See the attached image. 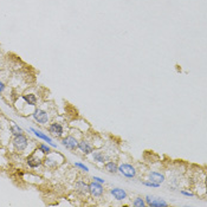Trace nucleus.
I'll return each mask as SVG.
<instances>
[{
  "label": "nucleus",
  "mask_w": 207,
  "mask_h": 207,
  "mask_svg": "<svg viewBox=\"0 0 207 207\" xmlns=\"http://www.w3.org/2000/svg\"><path fill=\"white\" fill-rule=\"evenodd\" d=\"M11 129H12V133H13L14 135H20L23 134V130H21V128H19L14 122H11Z\"/></svg>",
  "instance_id": "f3484780"
},
{
  "label": "nucleus",
  "mask_w": 207,
  "mask_h": 207,
  "mask_svg": "<svg viewBox=\"0 0 207 207\" xmlns=\"http://www.w3.org/2000/svg\"><path fill=\"white\" fill-rule=\"evenodd\" d=\"M181 194L186 197H193V193L192 192H187V191H181Z\"/></svg>",
  "instance_id": "4be33fe9"
},
{
  "label": "nucleus",
  "mask_w": 207,
  "mask_h": 207,
  "mask_svg": "<svg viewBox=\"0 0 207 207\" xmlns=\"http://www.w3.org/2000/svg\"><path fill=\"white\" fill-rule=\"evenodd\" d=\"M4 89H5V85H4V83H3V82H0V91H3Z\"/></svg>",
  "instance_id": "b1692460"
},
{
  "label": "nucleus",
  "mask_w": 207,
  "mask_h": 207,
  "mask_svg": "<svg viewBox=\"0 0 207 207\" xmlns=\"http://www.w3.org/2000/svg\"><path fill=\"white\" fill-rule=\"evenodd\" d=\"M75 188H76V192L82 194V195H85V194L89 193V185H86L85 182H83V181H78V182H76Z\"/></svg>",
  "instance_id": "1a4fd4ad"
},
{
  "label": "nucleus",
  "mask_w": 207,
  "mask_h": 207,
  "mask_svg": "<svg viewBox=\"0 0 207 207\" xmlns=\"http://www.w3.org/2000/svg\"><path fill=\"white\" fill-rule=\"evenodd\" d=\"M148 206H150V207H161V206L167 207V206H168V204H167L163 199H160V198H154V199L151 200V202H150Z\"/></svg>",
  "instance_id": "4468645a"
},
{
  "label": "nucleus",
  "mask_w": 207,
  "mask_h": 207,
  "mask_svg": "<svg viewBox=\"0 0 207 207\" xmlns=\"http://www.w3.org/2000/svg\"><path fill=\"white\" fill-rule=\"evenodd\" d=\"M39 149L42 150V153H44V154H49L51 150H50V148L47 147V146H45V145H40V147H39Z\"/></svg>",
  "instance_id": "aec40b11"
},
{
  "label": "nucleus",
  "mask_w": 207,
  "mask_h": 207,
  "mask_svg": "<svg viewBox=\"0 0 207 207\" xmlns=\"http://www.w3.org/2000/svg\"><path fill=\"white\" fill-rule=\"evenodd\" d=\"M13 145H14L17 150H24L25 148L27 147V138L25 137L23 134L16 135V137L13 140Z\"/></svg>",
  "instance_id": "f03ea898"
},
{
  "label": "nucleus",
  "mask_w": 207,
  "mask_h": 207,
  "mask_svg": "<svg viewBox=\"0 0 207 207\" xmlns=\"http://www.w3.org/2000/svg\"><path fill=\"white\" fill-rule=\"evenodd\" d=\"M106 169H107V172H109L111 174H115V173H117L119 167L114 161H109V162L106 163Z\"/></svg>",
  "instance_id": "2eb2a0df"
},
{
  "label": "nucleus",
  "mask_w": 207,
  "mask_h": 207,
  "mask_svg": "<svg viewBox=\"0 0 207 207\" xmlns=\"http://www.w3.org/2000/svg\"><path fill=\"white\" fill-rule=\"evenodd\" d=\"M27 165L32 168H36V167L42 165V160L38 156H36V155H31V156L27 158Z\"/></svg>",
  "instance_id": "9b49d317"
},
{
  "label": "nucleus",
  "mask_w": 207,
  "mask_h": 207,
  "mask_svg": "<svg viewBox=\"0 0 207 207\" xmlns=\"http://www.w3.org/2000/svg\"><path fill=\"white\" fill-rule=\"evenodd\" d=\"M89 193L91 194L93 197H95V198L101 197L102 194H103V186H102V184H98V182H96V181L91 182V184L89 185Z\"/></svg>",
  "instance_id": "7ed1b4c3"
},
{
  "label": "nucleus",
  "mask_w": 207,
  "mask_h": 207,
  "mask_svg": "<svg viewBox=\"0 0 207 207\" xmlns=\"http://www.w3.org/2000/svg\"><path fill=\"white\" fill-rule=\"evenodd\" d=\"M24 99L29 104H31V106H36V103H37V97H36L33 94L25 95V96H24Z\"/></svg>",
  "instance_id": "dca6fc26"
},
{
  "label": "nucleus",
  "mask_w": 207,
  "mask_h": 207,
  "mask_svg": "<svg viewBox=\"0 0 207 207\" xmlns=\"http://www.w3.org/2000/svg\"><path fill=\"white\" fill-rule=\"evenodd\" d=\"M143 185H145V186H148V187H159V186H160V185H158V184L151 182V181H143Z\"/></svg>",
  "instance_id": "412c9836"
},
{
  "label": "nucleus",
  "mask_w": 207,
  "mask_h": 207,
  "mask_svg": "<svg viewBox=\"0 0 207 207\" xmlns=\"http://www.w3.org/2000/svg\"><path fill=\"white\" fill-rule=\"evenodd\" d=\"M62 143L65 148H68L70 150H75L77 148V145H78V141H77L73 136H68L62 141Z\"/></svg>",
  "instance_id": "39448f33"
},
{
  "label": "nucleus",
  "mask_w": 207,
  "mask_h": 207,
  "mask_svg": "<svg viewBox=\"0 0 207 207\" xmlns=\"http://www.w3.org/2000/svg\"><path fill=\"white\" fill-rule=\"evenodd\" d=\"M91 154H93L94 161H96V162H106V161L108 160L107 156H106V155L103 154L102 151H93Z\"/></svg>",
  "instance_id": "ddd939ff"
},
{
  "label": "nucleus",
  "mask_w": 207,
  "mask_h": 207,
  "mask_svg": "<svg viewBox=\"0 0 207 207\" xmlns=\"http://www.w3.org/2000/svg\"><path fill=\"white\" fill-rule=\"evenodd\" d=\"M149 181H151V182H154V184L161 185L165 181V175L161 174V173H158V172H150L149 173Z\"/></svg>",
  "instance_id": "423d86ee"
},
{
  "label": "nucleus",
  "mask_w": 207,
  "mask_h": 207,
  "mask_svg": "<svg viewBox=\"0 0 207 207\" xmlns=\"http://www.w3.org/2000/svg\"><path fill=\"white\" fill-rule=\"evenodd\" d=\"M75 166H76V167H78V168H81V169L84 171V172H88V171H89L88 166H85V165H83V163H81V162H76Z\"/></svg>",
  "instance_id": "6ab92c4d"
},
{
  "label": "nucleus",
  "mask_w": 207,
  "mask_h": 207,
  "mask_svg": "<svg viewBox=\"0 0 207 207\" xmlns=\"http://www.w3.org/2000/svg\"><path fill=\"white\" fill-rule=\"evenodd\" d=\"M77 148H80L81 151L84 153V154H86V155H88V154H91V153L94 151V148L91 147V145H89L86 141H81V142H78Z\"/></svg>",
  "instance_id": "9d476101"
},
{
  "label": "nucleus",
  "mask_w": 207,
  "mask_h": 207,
  "mask_svg": "<svg viewBox=\"0 0 207 207\" xmlns=\"http://www.w3.org/2000/svg\"><path fill=\"white\" fill-rule=\"evenodd\" d=\"M94 180L96 181V182H98V184H104V180L98 178V176H94Z\"/></svg>",
  "instance_id": "5701e85b"
},
{
  "label": "nucleus",
  "mask_w": 207,
  "mask_h": 207,
  "mask_svg": "<svg viewBox=\"0 0 207 207\" xmlns=\"http://www.w3.org/2000/svg\"><path fill=\"white\" fill-rule=\"evenodd\" d=\"M110 193L111 195L116 199V200H124L127 199V193L124 189H121V188H112L110 189Z\"/></svg>",
  "instance_id": "0eeeda50"
},
{
  "label": "nucleus",
  "mask_w": 207,
  "mask_h": 207,
  "mask_svg": "<svg viewBox=\"0 0 207 207\" xmlns=\"http://www.w3.org/2000/svg\"><path fill=\"white\" fill-rule=\"evenodd\" d=\"M31 132H33V133L36 134V136H38L39 138H43L44 141H46L47 143H50V145L52 146V147H56V145H55L53 142H52V140H51V138H50L47 135L43 134V133H42V132H39V130H36V129H33V128H31Z\"/></svg>",
  "instance_id": "f8f14e48"
},
{
  "label": "nucleus",
  "mask_w": 207,
  "mask_h": 207,
  "mask_svg": "<svg viewBox=\"0 0 207 207\" xmlns=\"http://www.w3.org/2000/svg\"><path fill=\"white\" fill-rule=\"evenodd\" d=\"M33 117H34V120H36L38 123H40V124H45V123H47V120H49L47 112L44 111V110H40V109H37V110L34 111Z\"/></svg>",
  "instance_id": "20e7f679"
},
{
  "label": "nucleus",
  "mask_w": 207,
  "mask_h": 207,
  "mask_svg": "<svg viewBox=\"0 0 207 207\" xmlns=\"http://www.w3.org/2000/svg\"><path fill=\"white\" fill-rule=\"evenodd\" d=\"M49 130H50V133L52 134L53 136L59 137V136H62V134H63V127H62L59 123H52V124L49 127Z\"/></svg>",
  "instance_id": "6e6552de"
},
{
  "label": "nucleus",
  "mask_w": 207,
  "mask_h": 207,
  "mask_svg": "<svg viewBox=\"0 0 207 207\" xmlns=\"http://www.w3.org/2000/svg\"><path fill=\"white\" fill-rule=\"evenodd\" d=\"M117 172H120L123 176L129 178V179H132V178H134V176L136 175L135 167H133L132 165H128V163H122V165L119 167Z\"/></svg>",
  "instance_id": "f257e3e1"
},
{
  "label": "nucleus",
  "mask_w": 207,
  "mask_h": 207,
  "mask_svg": "<svg viewBox=\"0 0 207 207\" xmlns=\"http://www.w3.org/2000/svg\"><path fill=\"white\" fill-rule=\"evenodd\" d=\"M146 205V202H145V200L142 199V198H136L135 200H134V202H133V206H135V207H143Z\"/></svg>",
  "instance_id": "a211bd4d"
}]
</instances>
